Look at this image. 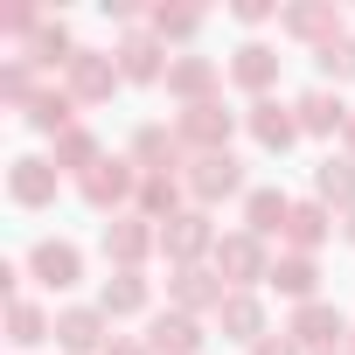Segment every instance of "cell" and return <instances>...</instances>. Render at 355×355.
Listing matches in <instances>:
<instances>
[{
    "mask_svg": "<svg viewBox=\"0 0 355 355\" xmlns=\"http://www.w3.org/2000/svg\"><path fill=\"white\" fill-rule=\"evenodd\" d=\"M21 63H35V70H70V63H77V42H70V28H63V21H42V28L28 35Z\"/></svg>",
    "mask_w": 355,
    "mask_h": 355,
    "instance_id": "cell-27",
    "label": "cell"
},
{
    "mask_svg": "<svg viewBox=\"0 0 355 355\" xmlns=\"http://www.w3.org/2000/svg\"><path fill=\"white\" fill-rule=\"evenodd\" d=\"M223 91V70L209 63V56H174V70H167V98H182V112L189 105H209Z\"/></svg>",
    "mask_w": 355,
    "mask_h": 355,
    "instance_id": "cell-14",
    "label": "cell"
},
{
    "mask_svg": "<svg viewBox=\"0 0 355 355\" xmlns=\"http://www.w3.org/2000/svg\"><path fill=\"white\" fill-rule=\"evenodd\" d=\"M272 293H286V300H320V265L313 258H300V251H286V258H272V279H265Z\"/></svg>",
    "mask_w": 355,
    "mask_h": 355,
    "instance_id": "cell-24",
    "label": "cell"
},
{
    "mask_svg": "<svg viewBox=\"0 0 355 355\" xmlns=\"http://www.w3.org/2000/svg\"><path fill=\"white\" fill-rule=\"evenodd\" d=\"M313 63H320V77H327V84H355V35H341V42L313 49Z\"/></svg>",
    "mask_w": 355,
    "mask_h": 355,
    "instance_id": "cell-33",
    "label": "cell"
},
{
    "mask_svg": "<svg viewBox=\"0 0 355 355\" xmlns=\"http://www.w3.org/2000/svg\"><path fill=\"white\" fill-rule=\"evenodd\" d=\"M306 355H334V348H348V320H341V306L334 300H306V306H293V327H286Z\"/></svg>",
    "mask_w": 355,
    "mask_h": 355,
    "instance_id": "cell-4",
    "label": "cell"
},
{
    "mask_svg": "<svg viewBox=\"0 0 355 355\" xmlns=\"http://www.w3.org/2000/svg\"><path fill=\"white\" fill-rule=\"evenodd\" d=\"M35 28H42L35 8H21V0H15V8H0V35H35Z\"/></svg>",
    "mask_w": 355,
    "mask_h": 355,
    "instance_id": "cell-35",
    "label": "cell"
},
{
    "mask_svg": "<svg viewBox=\"0 0 355 355\" xmlns=\"http://www.w3.org/2000/svg\"><path fill=\"white\" fill-rule=\"evenodd\" d=\"M105 327H112V320H105L98 306H63V313H56V341H63V355H105V341H112Z\"/></svg>",
    "mask_w": 355,
    "mask_h": 355,
    "instance_id": "cell-16",
    "label": "cell"
},
{
    "mask_svg": "<svg viewBox=\"0 0 355 355\" xmlns=\"http://www.w3.org/2000/svg\"><path fill=\"white\" fill-rule=\"evenodd\" d=\"M132 160H139V174H189L182 167V132L174 125H139L132 132Z\"/></svg>",
    "mask_w": 355,
    "mask_h": 355,
    "instance_id": "cell-17",
    "label": "cell"
},
{
    "mask_svg": "<svg viewBox=\"0 0 355 355\" xmlns=\"http://www.w3.org/2000/svg\"><path fill=\"white\" fill-rule=\"evenodd\" d=\"M146 355H202V320L182 313V306H167L146 320Z\"/></svg>",
    "mask_w": 355,
    "mask_h": 355,
    "instance_id": "cell-12",
    "label": "cell"
},
{
    "mask_svg": "<svg viewBox=\"0 0 355 355\" xmlns=\"http://www.w3.org/2000/svg\"><path fill=\"white\" fill-rule=\"evenodd\" d=\"M244 28H258V21H272V0H237V8H230Z\"/></svg>",
    "mask_w": 355,
    "mask_h": 355,
    "instance_id": "cell-36",
    "label": "cell"
},
{
    "mask_svg": "<svg viewBox=\"0 0 355 355\" xmlns=\"http://www.w3.org/2000/svg\"><path fill=\"white\" fill-rule=\"evenodd\" d=\"M279 63H286V56H279L272 42H244V49L230 56V84H244L251 98H265V91L279 84Z\"/></svg>",
    "mask_w": 355,
    "mask_h": 355,
    "instance_id": "cell-18",
    "label": "cell"
},
{
    "mask_svg": "<svg viewBox=\"0 0 355 355\" xmlns=\"http://www.w3.org/2000/svg\"><path fill=\"white\" fill-rule=\"evenodd\" d=\"M182 174H139V196H132V209L146 216V223H174L182 216Z\"/></svg>",
    "mask_w": 355,
    "mask_h": 355,
    "instance_id": "cell-20",
    "label": "cell"
},
{
    "mask_svg": "<svg viewBox=\"0 0 355 355\" xmlns=\"http://www.w3.org/2000/svg\"><path fill=\"white\" fill-rule=\"evenodd\" d=\"M119 56V70H125V84H167V56H160V35L153 28H125V42L112 49Z\"/></svg>",
    "mask_w": 355,
    "mask_h": 355,
    "instance_id": "cell-11",
    "label": "cell"
},
{
    "mask_svg": "<svg viewBox=\"0 0 355 355\" xmlns=\"http://www.w3.org/2000/svg\"><path fill=\"white\" fill-rule=\"evenodd\" d=\"M105 355H146V341H125V334H112V341H105Z\"/></svg>",
    "mask_w": 355,
    "mask_h": 355,
    "instance_id": "cell-38",
    "label": "cell"
},
{
    "mask_svg": "<svg viewBox=\"0 0 355 355\" xmlns=\"http://www.w3.org/2000/svg\"><path fill=\"white\" fill-rule=\"evenodd\" d=\"M28 125L35 132H49V139H63L70 125H77V98L56 84V91H35V105H28Z\"/></svg>",
    "mask_w": 355,
    "mask_h": 355,
    "instance_id": "cell-29",
    "label": "cell"
},
{
    "mask_svg": "<svg viewBox=\"0 0 355 355\" xmlns=\"http://www.w3.org/2000/svg\"><path fill=\"white\" fill-rule=\"evenodd\" d=\"M313 202H327V209H355V160L341 153V160H320L313 167Z\"/></svg>",
    "mask_w": 355,
    "mask_h": 355,
    "instance_id": "cell-28",
    "label": "cell"
},
{
    "mask_svg": "<svg viewBox=\"0 0 355 355\" xmlns=\"http://www.w3.org/2000/svg\"><path fill=\"white\" fill-rule=\"evenodd\" d=\"M0 98H8V105H35V63H21V56H8V63H0Z\"/></svg>",
    "mask_w": 355,
    "mask_h": 355,
    "instance_id": "cell-32",
    "label": "cell"
},
{
    "mask_svg": "<svg viewBox=\"0 0 355 355\" xmlns=\"http://www.w3.org/2000/svg\"><path fill=\"white\" fill-rule=\"evenodd\" d=\"M279 28H286L293 42H313V49H327V42L348 35V28H341V8H286Z\"/></svg>",
    "mask_w": 355,
    "mask_h": 355,
    "instance_id": "cell-21",
    "label": "cell"
},
{
    "mask_svg": "<svg viewBox=\"0 0 355 355\" xmlns=\"http://www.w3.org/2000/svg\"><path fill=\"white\" fill-rule=\"evenodd\" d=\"M334 237V209L327 202H293V223H286V244L300 251V258H313L320 244Z\"/></svg>",
    "mask_w": 355,
    "mask_h": 355,
    "instance_id": "cell-23",
    "label": "cell"
},
{
    "mask_svg": "<svg viewBox=\"0 0 355 355\" xmlns=\"http://www.w3.org/2000/svg\"><path fill=\"white\" fill-rule=\"evenodd\" d=\"M56 174H63L56 160L28 153V160H15V167H8V196H15L21 209H49V202H56Z\"/></svg>",
    "mask_w": 355,
    "mask_h": 355,
    "instance_id": "cell-13",
    "label": "cell"
},
{
    "mask_svg": "<svg viewBox=\"0 0 355 355\" xmlns=\"http://www.w3.org/2000/svg\"><path fill=\"white\" fill-rule=\"evenodd\" d=\"M42 334H56V320H49L35 300H15V306H8V341H15V348H35Z\"/></svg>",
    "mask_w": 355,
    "mask_h": 355,
    "instance_id": "cell-31",
    "label": "cell"
},
{
    "mask_svg": "<svg viewBox=\"0 0 355 355\" xmlns=\"http://www.w3.org/2000/svg\"><path fill=\"white\" fill-rule=\"evenodd\" d=\"M182 182H189L196 209H209V202H230V196H244V160H237V153H196Z\"/></svg>",
    "mask_w": 355,
    "mask_h": 355,
    "instance_id": "cell-5",
    "label": "cell"
},
{
    "mask_svg": "<svg viewBox=\"0 0 355 355\" xmlns=\"http://www.w3.org/2000/svg\"><path fill=\"white\" fill-rule=\"evenodd\" d=\"M63 77H70L63 91H70L77 105H105V98H112V91L125 84V70H119V56H105V49H77V63H70Z\"/></svg>",
    "mask_w": 355,
    "mask_h": 355,
    "instance_id": "cell-8",
    "label": "cell"
},
{
    "mask_svg": "<svg viewBox=\"0 0 355 355\" xmlns=\"http://www.w3.org/2000/svg\"><path fill=\"white\" fill-rule=\"evenodd\" d=\"M341 139H348V160H355V112H348V132H341Z\"/></svg>",
    "mask_w": 355,
    "mask_h": 355,
    "instance_id": "cell-40",
    "label": "cell"
},
{
    "mask_svg": "<svg viewBox=\"0 0 355 355\" xmlns=\"http://www.w3.org/2000/svg\"><path fill=\"white\" fill-rule=\"evenodd\" d=\"M348 355H355V334H348Z\"/></svg>",
    "mask_w": 355,
    "mask_h": 355,
    "instance_id": "cell-41",
    "label": "cell"
},
{
    "mask_svg": "<svg viewBox=\"0 0 355 355\" xmlns=\"http://www.w3.org/2000/svg\"><path fill=\"white\" fill-rule=\"evenodd\" d=\"M216 223H209V209H182L174 223H160V258L167 265H202V258H216Z\"/></svg>",
    "mask_w": 355,
    "mask_h": 355,
    "instance_id": "cell-3",
    "label": "cell"
},
{
    "mask_svg": "<svg viewBox=\"0 0 355 355\" xmlns=\"http://www.w3.org/2000/svg\"><path fill=\"white\" fill-rule=\"evenodd\" d=\"M341 237H348V244H355V209H348V216H341Z\"/></svg>",
    "mask_w": 355,
    "mask_h": 355,
    "instance_id": "cell-39",
    "label": "cell"
},
{
    "mask_svg": "<svg viewBox=\"0 0 355 355\" xmlns=\"http://www.w3.org/2000/svg\"><path fill=\"white\" fill-rule=\"evenodd\" d=\"M244 125H251V139H258L265 153H286V146L300 139V112L279 105V98H258V105L244 112Z\"/></svg>",
    "mask_w": 355,
    "mask_h": 355,
    "instance_id": "cell-15",
    "label": "cell"
},
{
    "mask_svg": "<svg viewBox=\"0 0 355 355\" xmlns=\"http://www.w3.org/2000/svg\"><path fill=\"white\" fill-rule=\"evenodd\" d=\"M334 355H341V348H334Z\"/></svg>",
    "mask_w": 355,
    "mask_h": 355,
    "instance_id": "cell-42",
    "label": "cell"
},
{
    "mask_svg": "<svg viewBox=\"0 0 355 355\" xmlns=\"http://www.w3.org/2000/svg\"><path fill=\"white\" fill-rule=\"evenodd\" d=\"M286 223H293V202H286L279 189H251V196H244V230H251V237L272 244V237H286Z\"/></svg>",
    "mask_w": 355,
    "mask_h": 355,
    "instance_id": "cell-22",
    "label": "cell"
},
{
    "mask_svg": "<svg viewBox=\"0 0 355 355\" xmlns=\"http://www.w3.org/2000/svg\"><path fill=\"white\" fill-rule=\"evenodd\" d=\"M28 279L49 286V293H70V286L84 279V251H77L70 237H42V244L28 251Z\"/></svg>",
    "mask_w": 355,
    "mask_h": 355,
    "instance_id": "cell-9",
    "label": "cell"
},
{
    "mask_svg": "<svg viewBox=\"0 0 355 355\" xmlns=\"http://www.w3.org/2000/svg\"><path fill=\"white\" fill-rule=\"evenodd\" d=\"M146 28H153L160 42H167V35H174V42H189V35L202 28V15H196V8H153V15H146Z\"/></svg>",
    "mask_w": 355,
    "mask_h": 355,
    "instance_id": "cell-34",
    "label": "cell"
},
{
    "mask_svg": "<svg viewBox=\"0 0 355 355\" xmlns=\"http://www.w3.org/2000/svg\"><path fill=\"white\" fill-rule=\"evenodd\" d=\"M216 327H223L230 341H251V348H258V341H265V300H258V293H230V300L216 306Z\"/></svg>",
    "mask_w": 355,
    "mask_h": 355,
    "instance_id": "cell-26",
    "label": "cell"
},
{
    "mask_svg": "<svg viewBox=\"0 0 355 355\" xmlns=\"http://www.w3.org/2000/svg\"><path fill=\"white\" fill-rule=\"evenodd\" d=\"M77 196H84L91 209H105V216H125V202L139 196V160H132V153H105L84 182H77Z\"/></svg>",
    "mask_w": 355,
    "mask_h": 355,
    "instance_id": "cell-2",
    "label": "cell"
},
{
    "mask_svg": "<svg viewBox=\"0 0 355 355\" xmlns=\"http://www.w3.org/2000/svg\"><path fill=\"white\" fill-rule=\"evenodd\" d=\"M216 279L230 286V293H258L265 279H272V244L265 237H251V230H230L223 244H216Z\"/></svg>",
    "mask_w": 355,
    "mask_h": 355,
    "instance_id": "cell-1",
    "label": "cell"
},
{
    "mask_svg": "<svg viewBox=\"0 0 355 355\" xmlns=\"http://www.w3.org/2000/svg\"><path fill=\"white\" fill-rule=\"evenodd\" d=\"M167 300L182 306V313H216V306L230 300V286L216 279V265H174V279H167Z\"/></svg>",
    "mask_w": 355,
    "mask_h": 355,
    "instance_id": "cell-10",
    "label": "cell"
},
{
    "mask_svg": "<svg viewBox=\"0 0 355 355\" xmlns=\"http://www.w3.org/2000/svg\"><path fill=\"white\" fill-rule=\"evenodd\" d=\"M146 300H153L146 272H112L105 293H98V313H105V320H125V313H146Z\"/></svg>",
    "mask_w": 355,
    "mask_h": 355,
    "instance_id": "cell-25",
    "label": "cell"
},
{
    "mask_svg": "<svg viewBox=\"0 0 355 355\" xmlns=\"http://www.w3.org/2000/svg\"><path fill=\"white\" fill-rule=\"evenodd\" d=\"M146 251H160V223H146L139 209H125V216L105 223V258H112V272H139Z\"/></svg>",
    "mask_w": 355,
    "mask_h": 355,
    "instance_id": "cell-6",
    "label": "cell"
},
{
    "mask_svg": "<svg viewBox=\"0 0 355 355\" xmlns=\"http://www.w3.org/2000/svg\"><path fill=\"white\" fill-rule=\"evenodd\" d=\"M251 355H306V348H300V341H293V334H265V341H258V348H251Z\"/></svg>",
    "mask_w": 355,
    "mask_h": 355,
    "instance_id": "cell-37",
    "label": "cell"
},
{
    "mask_svg": "<svg viewBox=\"0 0 355 355\" xmlns=\"http://www.w3.org/2000/svg\"><path fill=\"white\" fill-rule=\"evenodd\" d=\"M174 132H182V146H196V153H230L237 112H230L223 98H209V105H189L182 119H174Z\"/></svg>",
    "mask_w": 355,
    "mask_h": 355,
    "instance_id": "cell-7",
    "label": "cell"
},
{
    "mask_svg": "<svg viewBox=\"0 0 355 355\" xmlns=\"http://www.w3.org/2000/svg\"><path fill=\"white\" fill-rule=\"evenodd\" d=\"M49 160H56V167H70V174H77V182H84V174H91V167H98L105 153H98V139H91L84 125H70V132L56 139V153H49Z\"/></svg>",
    "mask_w": 355,
    "mask_h": 355,
    "instance_id": "cell-30",
    "label": "cell"
},
{
    "mask_svg": "<svg viewBox=\"0 0 355 355\" xmlns=\"http://www.w3.org/2000/svg\"><path fill=\"white\" fill-rule=\"evenodd\" d=\"M300 132H313V139H327V132H348V105H341V91L334 84H313L300 105Z\"/></svg>",
    "mask_w": 355,
    "mask_h": 355,
    "instance_id": "cell-19",
    "label": "cell"
}]
</instances>
